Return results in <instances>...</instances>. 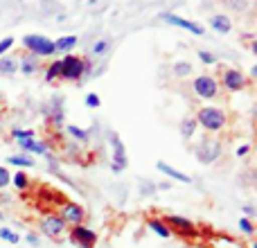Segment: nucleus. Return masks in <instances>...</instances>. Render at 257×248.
<instances>
[{
  "mask_svg": "<svg viewBox=\"0 0 257 248\" xmlns=\"http://www.w3.org/2000/svg\"><path fill=\"white\" fill-rule=\"evenodd\" d=\"M194 120L208 133H219L228 127V113L219 106H201L199 111H196Z\"/></svg>",
  "mask_w": 257,
  "mask_h": 248,
  "instance_id": "nucleus-1",
  "label": "nucleus"
},
{
  "mask_svg": "<svg viewBox=\"0 0 257 248\" xmlns=\"http://www.w3.org/2000/svg\"><path fill=\"white\" fill-rule=\"evenodd\" d=\"M88 70H90V63L81 57L66 54L61 59V79H66V81H81Z\"/></svg>",
  "mask_w": 257,
  "mask_h": 248,
  "instance_id": "nucleus-2",
  "label": "nucleus"
},
{
  "mask_svg": "<svg viewBox=\"0 0 257 248\" xmlns=\"http://www.w3.org/2000/svg\"><path fill=\"white\" fill-rule=\"evenodd\" d=\"M23 48H25L30 54L39 57V59L54 57V54H57V50H54V41L48 39V36H41V34L23 36Z\"/></svg>",
  "mask_w": 257,
  "mask_h": 248,
  "instance_id": "nucleus-3",
  "label": "nucleus"
},
{
  "mask_svg": "<svg viewBox=\"0 0 257 248\" xmlns=\"http://www.w3.org/2000/svg\"><path fill=\"white\" fill-rule=\"evenodd\" d=\"M194 154H196V160H199L201 165H212V163H217L219 156H221V142H219L217 138L208 136L196 145Z\"/></svg>",
  "mask_w": 257,
  "mask_h": 248,
  "instance_id": "nucleus-4",
  "label": "nucleus"
},
{
  "mask_svg": "<svg viewBox=\"0 0 257 248\" xmlns=\"http://www.w3.org/2000/svg\"><path fill=\"white\" fill-rule=\"evenodd\" d=\"M192 90L199 99H214L219 95V79L212 75H199L192 81Z\"/></svg>",
  "mask_w": 257,
  "mask_h": 248,
  "instance_id": "nucleus-5",
  "label": "nucleus"
},
{
  "mask_svg": "<svg viewBox=\"0 0 257 248\" xmlns=\"http://www.w3.org/2000/svg\"><path fill=\"white\" fill-rule=\"evenodd\" d=\"M221 86H223V90H228V93H239V90H244L246 86H248V79H246V75L239 70V68H223Z\"/></svg>",
  "mask_w": 257,
  "mask_h": 248,
  "instance_id": "nucleus-6",
  "label": "nucleus"
},
{
  "mask_svg": "<svg viewBox=\"0 0 257 248\" xmlns=\"http://www.w3.org/2000/svg\"><path fill=\"white\" fill-rule=\"evenodd\" d=\"M59 217H61V221L66 223V226H79V223H84V217H86V210L84 205L75 203V201H66V203L59 208Z\"/></svg>",
  "mask_w": 257,
  "mask_h": 248,
  "instance_id": "nucleus-7",
  "label": "nucleus"
},
{
  "mask_svg": "<svg viewBox=\"0 0 257 248\" xmlns=\"http://www.w3.org/2000/svg\"><path fill=\"white\" fill-rule=\"evenodd\" d=\"M111 147H113V160H111V172L113 174H122L128 165L126 158V147L122 142V138L117 133H111Z\"/></svg>",
  "mask_w": 257,
  "mask_h": 248,
  "instance_id": "nucleus-8",
  "label": "nucleus"
},
{
  "mask_svg": "<svg viewBox=\"0 0 257 248\" xmlns=\"http://www.w3.org/2000/svg\"><path fill=\"white\" fill-rule=\"evenodd\" d=\"M70 241L77 248H95V244H97V232L93 228L79 223V226L70 228Z\"/></svg>",
  "mask_w": 257,
  "mask_h": 248,
  "instance_id": "nucleus-9",
  "label": "nucleus"
},
{
  "mask_svg": "<svg viewBox=\"0 0 257 248\" xmlns=\"http://www.w3.org/2000/svg\"><path fill=\"white\" fill-rule=\"evenodd\" d=\"M39 228L45 237H50V239H61L68 226L61 221L59 214H45V217L39 221Z\"/></svg>",
  "mask_w": 257,
  "mask_h": 248,
  "instance_id": "nucleus-10",
  "label": "nucleus"
},
{
  "mask_svg": "<svg viewBox=\"0 0 257 248\" xmlns=\"http://www.w3.org/2000/svg\"><path fill=\"white\" fill-rule=\"evenodd\" d=\"M163 221H165V226H167L172 232H178V235H183V237H196V235H199L196 226L190 221V219H185V217H178V214H167Z\"/></svg>",
  "mask_w": 257,
  "mask_h": 248,
  "instance_id": "nucleus-11",
  "label": "nucleus"
},
{
  "mask_svg": "<svg viewBox=\"0 0 257 248\" xmlns=\"http://www.w3.org/2000/svg\"><path fill=\"white\" fill-rule=\"evenodd\" d=\"M160 21H165V23H169V25H176V27H181V30H185V32H190V34H194V36H203V27L201 25H196L194 21H187V18H181V16H176V14H160Z\"/></svg>",
  "mask_w": 257,
  "mask_h": 248,
  "instance_id": "nucleus-12",
  "label": "nucleus"
},
{
  "mask_svg": "<svg viewBox=\"0 0 257 248\" xmlns=\"http://www.w3.org/2000/svg\"><path fill=\"white\" fill-rule=\"evenodd\" d=\"M12 136L16 138L18 147H21L23 151H32V147H34V142H36V133L32 131V129H14Z\"/></svg>",
  "mask_w": 257,
  "mask_h": 248,
  "instance_id": "nucleus-13",
  "label": "nucleus"
},
{
  "mask_svg": "<svg viewBox=\"0 0 257 248\" xmlns=\"http://www.w3.org/2000/svg\"><path fill=\"white\" fill-rule=\"evenodd\" d=\"M39 63H41L39 57H34V54L25 52V54L21 57V61H18V70H21L23 75H27V77H30V75H36V72L41 70Z\"/></svg>",
  "mask_w": 257,
  "mask_h": 248,
  "instance_id": "nucleus-14",
  "label": "nucleus"
},
{
  "mask_svg": "<svg viewBox=\"0 0 257 248\" xmlns=\"http://www.w3.org/2000/svg\"><path fill=\"white\" fill-rule=\"evenodd\" d=\"M156 169H158L160 174H165V176L167 178H172V181H178V183H192V178L187 176V174H183V172H178V169H174L172 165H167V163H163V160H160V163H156Z\"/></svg>",
  "mask_w": 257,
  "mask_h": 248,
  "instance_id": "nucleus-15",
  "label": "nucleus"
},
{
  "mask_svg": "<svg viewBox=\"0 0 257 248\" xmlns=\"http://www.w3.org/2000/svg\"><path fill=\"white\" fill-rule=\"evenodd\" d=\"M210 27H212L214 32H219V34H228V32L232 30V23L226 14H217V16L210 18Z\"/></svg>",
  "mask_w": 257,
  "mask_h": 248,
  "instance_id": "nucleus-16",
  "label": "nucleus"
},
{
  "mask_svg": "<svg viewBox=\"0 0 257 248\" xmlns=\"http://www.w3.org/2000/svg\"><path fill=\"white\" fill-rule=\"evenodd\" d=\"M147 228H149L154 235H158L160 239H169V237H172V230L165 226L163 219H147Z\"/></svg>",
  "mask_w": 257,
  "mask_h": 248,
  "instance_id": "nucleus-17",
  "label": "nucleus"
},
{
  "mask_svg": "<svg viewBox=\"0 0 257 248\" xmlns=\"http://www.w3.org/2000/svg\"><path fill=\"white\" fill-rule=\"evenodd\" d=\"M7 163L9 165H14V167H21V169H30V167H34V158L32 156H27V154H18V156H9L7 158Z\"/></svg>",
  "mask_w": 257,
  "mask_h": 248,
  "instance_id": "nucleus-18",
  "label": "nucleus"
},
{
  "mask_svg": "<svg viewBox=\"0 0 257 248\" xmlns=\"http://www.w3.org/2000/svg\"><path fill=\"white\" fill-rule=\"evenodd\" d=\"M18 72V59L14 57H0V75L9 77Z\"/></svg>",
  "mask_w": 257,
  "mask_h": 248,
  "instance_id": "nucleus-19",
  "label": "nucleus"
},
{
  "mask_svg": "<svg viewBox=\"0 0 257 248\" xmlns=\"http://www.w3.org/2000/svg\"><path fill=\"white\" fill-rule=\"evenodd\" d=\"M66 131H68V136H70L75 142H88V140H90V131H86V129L75 127V124H68Z\"/></svg>",
  "mask_w": 257,
  "mask_h": 248,
  "instance_id": "nucleus-20",
  "label": "nucleus"
},
{
  "mask_svg": "<svg viewBox=\"0 0 257 248\" xmlns=\"http://www.w3.org/2000/svg\"><path fill=\"white\" fill-rule=\"evenodd\" d=\"M196 120L194 117H185V120L181 122V136H183V140H192L194 138V133H196Z\"/></svg>",
  "mask_w": 257,
  "mask_h": 248,
  "instance_id": "nucleus-21",
  "label": "nucleus"
},
{
  "mask_svg": "<svg viewBox=\"0 0 257 248\" xmlns=\"http://www.w3.org/2000/svg\"><path fill=\"white\" fill-rule=\"evenodd\" d=\"M77 45V36H61V39L54 41V50L57 52H70Z\"/></svg>",
  "mask_w": 257,
  "mask_h": 248,
  "instance_id": "nucleus-22",
  "label": "nucleus"
},
{
  "mask_svg": "<svg viewBox=\"0 0 257 248\" xmlns=\"http://www.w3.org/2000/svg\"><path fill=\"white\" fill-rule=\"evenodd\" d=\"M61 79V59L59 61H52L48 68H45V81L48 84H52V81Z\"/></svg>",
  "mask_w": 257,
  "mask_h": 248,
  "instance_id": "nucleus-23",
  "label": "nucleus"
},
{
  "mask_svg": "<svg viewBox=\"0 0 257 248\" xmlns=\"http://www.w3.org/2000/svg\"><path fill=\"white\" fill-rule=\"evenodd\" d=\"M12 183H14V187H16L18 192H27V190H30V178H27V174L23 172V169L14 174V176H12Z\"/></svg>",
  "mask_w": 257,
  "mask_h": 248,
  "instance_id": "nucleus-24",
  "label": "nucleus"
},
{
  "mask_svg": "<svg viewBox=\"0 0 257 248\" xmlns=\"http://www.w3.org/2000/svg\"><path fill=\"white\" fill-rule=\"evenodd\" d=\"M111 50V41L108 39H99L93 43V48H90V52H93V57H104V54Z\"/></svg>",
  "mask_w": 257,
  "mask_h": 248,
  "instance_id": "nucleus-25",
  "label": "nucleus"
},
{
  "mask_svg": "<svg viewBox=\"0 0 257 248\" xmlns=\"http://www.w3.org/2000/svg\"><path fill=\"white\" fill-rule=\"evenodd\" d=\"M0 239L12 244V246H16L18 241H21V237H18V232H14L12 228H0Z\"/></svg>",
  "mask_w": 257,
  "mask_h": 248,
  "instance_id": "nucleus-26",
  "label": "nucleus"
},
{
  "mask_svg": "<svg viewBox=\"0 0 257 248\" xmlns=\"http://www.w3.org/2000/svg\"><path fill=\"white\" fill-rule=\"evenodd\" d=\"M190 72H192V66L187 61H178L176 66H174V75L181 77V79H183V77H187Z\"/></svg>",
  "mask_w": 257,
  "mask_h": 248,
  "instance_id": "nucleus-27",
  "label": "nucleus"
},
{
  "mask_svg": "<svg viewBox=\"0 0 257 248\" xmlns=\"http://www.w3.org/2000/svg\"><path fill=\"white\" fill-rule=\"evenodd\" d=\"M239 230L244 232L246 237H253V235H255V226H253V221H250V219H246V217H241V219H239Z\"/></svg>",
  "mask_w": 257,
  "mask_h": 248,
  "instance_id": "nucleus-28",
  "label": "nucleus"
},
{
  "mask_svg": "<svg viewBox=\"0 0 257 248\" xmlns=\"http://www.w3.org/2000/svg\"><path fill=\"white\" fill-rule=\"evenodd\" d=\"M156 190H158V187H156V183H151V181H145V178H140V194H142V196H151Z\"/></svg>",
  "mask_w": 257,
  "mask_h": 248,
  "instance_id": "nucleus-29",
  "label": "nucleus"
},
{
  "mask_svg": "<svg viewBox=\"0 0 257 248\" xmlns=\"http://www.w3.org/2000/svg\"><path fill=\"white\" fill-rule=\"evenodd\" d=\"M9 183H12V172L5 165H0V190H5Z\"/></svg>",
  "mask_w": 257,
  "mask_h": 248,
  "instance_id": "nucleus-30",
  "label": "nucleus"
},
{
  "mask_svg": "<svg viewBox=\"0 0 257 248\" xmlns=\"http://www.w3.org/2000/svg\"><path fill=\"white\" fill-rule=\"evenodd\" d=\"M199 59L205 66H214V63H217V57H214L212 52H208V50H199Z\"/></svg>",
  "mask_w": 257,
  "mask_h": 248,
  "instance_id": "nucleus-31",
  "label": "nucleus"
},
{
  "mask_svg": "<svg viewBox=\"0 0 257 248\" xmlns=\"http://www.w3.org/2000/svg\"><path fill=\"white\" fill-rule=\"evenodd\" d=\"M99 104H102V99H99L97 93H88V95H86V106H88V108H97Z\"/></svg>",
  "mask_w": 257,
  "mask_h": 248,
  "instance_id": "nucleus-32",
  "label": "nucleus"
},
{
  "mask_svg": "<svg viewBox=\"0 0 257 248\" xmlns=\"http://www.w3.org/2000/svg\"><path fill=\"white\" fill-rule=\"evenodd\" d=\"M12 45H14V39L12 36H5V39L0 41V57H5V52H9Z\"/></svg>",
  "mask_w": 257,
  "mask_h": 248,
  "instance_id": "nucleus-33",
  "label": "nucleus"
},
{
  "mask_svg": "<svg viewBox=\"0 0 257 248\" xmlns=\"http://www.w3.org/2000/svg\"><path fill=\"white\" fill-rule=\"evenodd\" d=\"M214 244H217L219 248H235L237 246L230 237H217V241H214Z\"/></svg>",
  "mask_w": 257,
  "mask_h": 248,
  "instance_id": "nucleus-34",
  "label": "nucleus"
},
{
  "mask_svg": "<svg viewBox=\"0 0 257 248\" xmlns=\"http://www.w3.org/2000/svg\"><path fill=\"white\" fill-rule=\"evenodd\" d=\"M248 154H250V145H241V147H237V151H235L237 158H244V156H248Z\"/></svg>",
  "mask_w": 257,
  "mask_h": 248,
  "instance_id": "nucleus-35",
  "label": "nucleus"
},
{
  "mask_svg": "<svg viewBox=\"0 0 257 248\" xmlns=\"http://www.w3.org/2000/svg\"><path fill=\"white\" fill-rule=\"evenodd\" d=\"M241 210H244V217L253 221V217H255V208H253V205H244V208H241Z\"/></svg>",
  "mask_w": 257,
  "mask_h": 248,
  "instance_id": "nucleus-36",
  "label": "nucleus"
},
{
  "mask_svg": "<svg viewBox=\"0 0 257 248\" xmlns=\"http://www.w3.org/2000/svg\"><path fill=\"white\" fill-rule=\"evenodd\" d=\"M27 241H30L32 246H39V235H34V232H30V235H27Z\"/></svg>",
  "mask_w": 257,
  "mask_h": 248,
  "instance_id": "nucleus-37",
  "label": "nucleus"
},
{
  "mask_svg": "<svg viewBox=\"0 0 257 248\" xmlns=\"http://www.w3.org/2000/svg\"><path fill=\"white\" fill-rule=\"evenodd\" d=\"M0 219H3V212H0Z\"/></svg>",
  "mask_w": 257,
  "mask_h": 248,
  "instance_id": "nucleus-38",
  "label": "nucleus"
}]
</instances>
